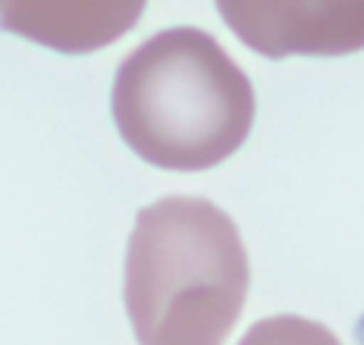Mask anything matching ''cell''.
<instances>
[{"label":"cell","mask_w":364,"mask_h":345,"mask_svg":"<svg viewBox=\"0 0 364 345\" xmlns=\"http://www.w3.org/2000/svg\"><path fill=\"white\" fill-rule=\"evenodd\" d=\"M255 85L204 28L157 32L123 60L113 123L141 160L198 172L223 163L255 126Z\"/></svg>","instance_id":"obj_1"},{"label":"cell","mask_w":364,"mask_h":345,"mask_svg":"<svg viewBox=\"0 0 364 345\" xmlns=\"http://www.w3.org/2000/svg\"><path fill=\"white\" fill-rule=\"evenodd\" d=\"M248 283L239 226L208 198L170 195L135 217L123 298L139 345H223Z\"/></svg>","instance_id":"obj_2"},{"label":"cell","mask_w":364,"mask_h":345,"mask_svg":"<svg viewBox=\"0 0 364 345\" xmlns=\"http://www.w3.org/2000/svg\"><path fill=\"white\" fill-rule=\"evenodd\" d=\"M226 26L261 57H346L364 48V0H223Z\"/></svg>","instance_id":"obj_3"},{"label":"cell","mask_w":364,"mask_h":345,"mask_svg":"<svg viewBox=\"0 0 364 345\" xmlns=\"http://www.w3.org/2000/svg\"><path fill=\"white\" fill-rule=\"evenodd\" d=\"M145 4H0V26L70 54L117 41L139 22Z\"/></svg>","instance_id":"obj_4"},{"label":"cell","mask_w":364,"mask_h":345,"mask_svg":"<svg viewBox=\"0 0 364 345\" xmlns=\"http://www.w3.org/2000/svg\"><path fill=\"white\" fill-rule=\"evenodd\" d=\"M239 345H343L330 327L295 314L264 317L242 336Z\"/></svg>","instance_id":"obj_5"}]
</instances>
